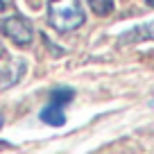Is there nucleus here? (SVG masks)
I'll return each mask as SVG.
<instances>
[{
  "instance_id": "nucleus-2",
  "label": "nucleus",
  "mask_w": 154,
  "mask_h": 154,
  "mask_svg": "<svg viewBox=\"0 0 154 154\" xmlns=\"http://www.w3.org/2000/svg\"><path fill=\"white\" fill-rule=\"evenodd\" d=\"M75 91L70 86H54L50 91L48 106L41 111V120L50 127H61L66 122V106L72 102Z\"/></svg>"
},
{
  "instance_id": "nucleus-3",
  "label": "nucleus",
  "mask_w": 154,
  "mask_h": 154,
  "mask_svg": "<svg viewBox=\"0 0 154 154\" xmlns=\"http://www.w3.org/2000/svg\"><path fill=\"white\" fill-rule=\"evenodd\" d=\"M0 32L5 34L7 38H11L16 45H20V48L29 45L32 43V36H34L32 23H29L27 18H23L20 14L7 16V18L0 20Z\"/></svg>"
},
{
  "instance_id": "nucleus-5",
  "label": "nucleus",
  "mask_w": 154,
  "mask_h": 154,
  "mask_svg": "<svg viewBox=\"0 0 154 154\" xmlns=\"http://www.w3.org/2000/svg\"><path fill=\"white\" fill-rule=\"evenodd\" d=\"M88 7L97 16H109L113 11V0H88Z\"/></svg>"
},
{
  "instance_id": "nucleus-8",
  "label": "nucleus",
  "mask_w": 154,
  "mask_h": 154,
  "mask_svg": "<svg viewBox=\"0 0 154 154\" xmlns=\"http://www.w3.org/2000/svg\"><path fill=\"white\" fill-rule=\"evenodd\" d=\"M2 54H5V50H2V45H0V57H2Z\"/></svg>"
},
{
  "instance_id": "nucleus-1",
  "label": "nucleus",
  "mask_w": 154,
  "mask_h": 154,
  "mask_svg": "<svg viewBox=\"0 0 154 154\" xmlns=\"http://www.w3.org/2000/svg\"><path fill=\"white\" fill-rule=\"evenodd\" d=\"M86 14L79 0H50L48 2V25L57 32H75L82 27Z\"/></svg>"
},
{
  "instance_id": "nucleus-9",
  "label": "nucleus",
  "mask_w": 154,
  "mask_h": 154,
  "mask_svg": "<svg viewBox=\"0 0 154 154\" xmlns=\"http://www.w3.org/2000/svg\"><path fill=\"white\" fill-rule=\"evenodd\" d=\"M0 127H2V116H0Z\"/></svg>"
},
{
  "instance_id": "nucleus-7",
  "label": "nucleus",
  "mask_w": 154,
  "mask_h": 154,
  "mask_svg": "<svg viewBox=\"0 0 154 154\" xmlns=\"http://www.w3.org/2000/svg\"><path fill=\"white\" fill-rule=\"evenodd\" d=\"M147 2V7H154V0H145Z\"/></svg>"
},
{
  "instance_id": "nucleus-10",
  "label": "nucleus",
  "mask_w": 154,
  "mask_h": 154,
  "mask_svg": "<svg viewBox=\"0 0 154 154\" xmlns=\"http://www.w3.org/2000/svg\"><path fill=\"white\" fill-rule=\"evenodd\" d=\"M152 104H154V102H152Z\"/></svg>"
},
{
  "instance_id": "nucleus-6",
  "label": "nucleus",
  "mask_w": 154,
  "mask_h": 154,
  "mask_svg": "<svg viewBox=\"0 0 154 154\" xmlns=\"http://www.w3.org/2000/svg\"><path fill=\"white\" fill-rule=\"evenodd\" d=\"M0 11H5V0H0Z\"/></svg>"
},
{
  "instance_id": "nucleus-4",
  "label": "nucleus",
  "mask_w": 154,
  "mask_h": 154,
  "mask_svg": "<svg viewBox=\"0 0 154 154\" xmlns=\"http://www.w3.org/2000/svg\"><path fill=\"white\" fill-rule=\"evenodd\" d=\"M143 41H154V20L140 23L120 34V43H143Z\"/></svg>"
}]
</instances>
